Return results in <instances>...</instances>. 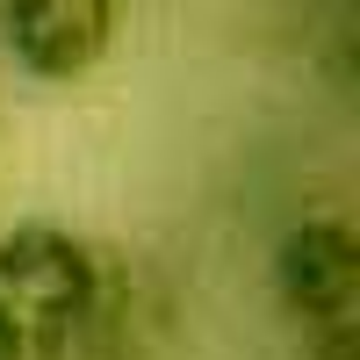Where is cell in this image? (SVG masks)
<instances>
[{
  "mask_svg": "<svg viewBox=\"0 0 360 360\" xmlns=\"http://www.w3.org/2000/svg\"><path fill=\"white\" fill-rule=\"evenodd\" d=\"M266 281L310 360H360V238L346 217H295L266 252Z\"/></svg>",
  "mask_w": 360,
  "mask_h": 360,
  "instance_id": "2",
  "label": "cell"
},
{
  "mask_svg": "<svg viewBox=\"0 0 360 360\" xmlns=\"http://www.w3.org/2000/svg\"><path fill=\"white\" fill-rule=\"evenodd\" d=\"M0 44L29 79L72 86L115 51V0H8Z\"/></svg>",
  "mask_w": 360,
  "mask_h": 360,
  "instance_id": "3",
  "label": "cell"
},
{
  "mask_svg": "<svg viewBox=\"0 0 360 360\" xmlns=\"http://www.w3.org/2000/svg\"><path fill=\"white\" fill-rule=\"evenodd\" d=\"M130 332V274L86 231L22 217L0 231V360H108Z\"/></svg>",
  "mask_w": 360,
  "mask_h": 360,
  "instance_id": "1",
  "label": "cell"
}]
</instances>
